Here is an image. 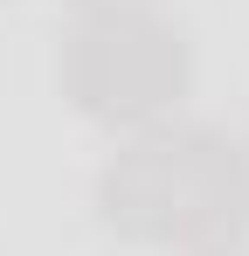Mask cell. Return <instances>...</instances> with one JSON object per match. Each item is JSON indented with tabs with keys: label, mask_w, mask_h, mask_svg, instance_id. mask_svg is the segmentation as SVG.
I'll list each match as a JSON object with an SVG mask.
<instances>
[{
	"label": "cell",
	"mask_w": 249,
	"mask_h": 256,
	"mask_svg": "<svg viewBox=\"0 0 249 256\" xmlns=\"http://www.w3.org/2000/svg\"><path fill=\"white\" fill-rule=\"evenodd\" d=\"M83 14H124V7H160V0H76Z\"/></svg>",
	"instance_id": "3957f363"
},
{
	"label": "cell",
	"mask_w": 249,
	"mask_h": 256,
	"mask_svg": "<svg viewBox=\"0 0 249 256\" xmlns=\"http://www.w3.org/2000/svg\"><path fill=\"white\" fill-rule=\"evenodd\" d=\"M194 256H236V242H228V250H194Z\"/></svg>",
	"instance_id": "277c9868"
},
{
	"label": "cell",
	"mask_w": 249,
	"mask_h": 256,
	"mask_svg": "<svg viewBox=\"0 0 249 256\" xmlns=\"http://www.w3.org/2000/svg\"><path fill=\"white\" fill-rule=\"evenodd\" d=\"M56 76L83 118L138 132V125H160L187 97L194 56L173 21H160L152 7H124V14H83L62 35Z\"/></svg>",
	"instance_id": "7a4b0ae2"
},
{
	"label": "cell",
	"mask_w": 249,
	"mask_h": 256,
	"mask_svg": "<svg viewBox=\"0 0 249 256\" xmlns=\"http://www.w3.org/2000/svg\"><path fill=\"white\" fill-rule=\"evenodd\" d=\"M97 214L146 250H228L249 228V152L214 125H138L97 173Z\"/></svg>",
	"instance_id": "6da1fadb"
}]
</instances>
